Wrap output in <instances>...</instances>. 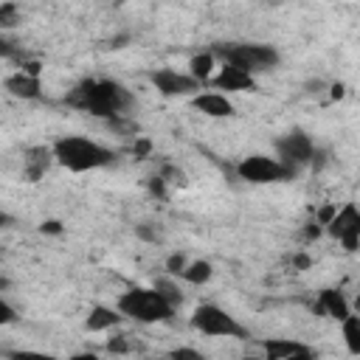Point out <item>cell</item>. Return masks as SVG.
I'll list each match as a JSON object with an SVG mask.
<instances>
[{"mask_svg": "<svg viewBox=\"0 0 360 360\" xmlns=\"http://www.w3.org/2000/svg\"><path fill=\"white\" fill-rule=\"evenodd\" d=\"M191 104H194V110H200V112L208 115V118H228V115H233L231 98H228L225 93H217V90H211V93H197V96L191 98Z\"/></svg>", "mask_w": 360, "mask_h": 360, "instance_id": "12", "label": "cell"}, {"mask_svg": "<svg viewBox=\"0 0 360 360\" xmlns=\"http://www.w3.org/2000/svg\"><path fill=\"white\" fill-rule=\"evenodd\" d=\"M304 346H307V343L292 340V338H267V340H262L264 360H287V357H292L295 352H301Z\"/></svg>", "mask_w": 360, "mask_h": 360, "instance_id": "16", "label": "cell"}, {"mask_svg": "<svg viewBox=\"0 0 360 360\" xmlns=\"http://www.w3.org/2000/svg\"><path fill=\"white\" fill-rule=\"evenodd\" d=\"M155 287L160 290V295H163V298H166V301H169L172 307H177V304L183 301V298H180V290H177V287H174L172 281H166V278H160V281H155Z\"/></svg>", "mask_w": 360, "mask_h": 360, "instance_id": "21", "label": "cell"}, {"mask_svg": "<svg viewBox=\"0 0 360 360\" xmlns=\"http://www.w3.org/2000/svg\"><path fill=\"white\" fill-rule=\"evenodd\" d=\"M39 231H42V233H62V222L48 219V222H42V225H39Z\"/></svg>", "mask_w": 360, "mask_h": 360, "instance_id": "28", "label": "cell"}, {"mask_svg": "<svg viewBox=\"0 0 360 360\" xmlns=\"http://www.w3.org/2000/svg\"><path fill=\"white\" fill-rule=\"evenodd\" d=\"M214 56H219L225 65H233L250 76L273 70L281 59L273 45H262V42H225L214 48Z\"/></svg>", "mask_w": 360, "mask_h": 360, "instance_id": "4", "label": "cell"}, {"mask_svg": "<svg viewBox=\"0 0 360 360\" xmlns=\"http://www.w3.org/2000/svg\"><path fill=\"white\" fill-rule=\"evenodd\" d=\"M340 335H343L346 349L360 357V315H357V312H352V315L340 323Z\"/></svg>", "mask_w": 360, "mask_h": 360, "instance_id": "17", "label": "cell"}, {"mask_svg": "<svg viewBox=\"0 0 360 360\" xmlns=\"http://www.w3.org/2000/svg\"><path fill=\"white\" fill-rule=\"evenodd\" d=\"M51 149H53L56 163L65 166L68 172H93V169H101L115 160L112 149H107L104 143L90 141L84 135H65Z\"/></svg>", "mask_w": 360, "mask_h": 360, "instance_id": "2", "label": "cell"}, {"mask_svg": "<svg viewBox=\"0 0 360 360\" xmlns=\"http://www.w3.org/2000/svg\"><path fill=\"white\" fill-rule=\"evenodd\" d=\"M169 360H205V354L191 349V346H177L169 352Z\"/></svg>", "mask_w": 360, "mask_h": 360, "instance_id": "23", "label": "cell"}, {"mask_svg": "<svg viewBox=\"0 0 360 360\" xmlns=\"http://www.w3.org/2000/svg\"><path fill=\"white\" fill-rule=\"evenodd\" d=\"M211 84L217 90H225V93H245V90H253L256 87V76H250V73H245V70L222 62L219 70H217V76L211 79Z\"/></svg>", "mask_w": 360, "mask_h": 360, "instance_id": "10", "label": "cell"}, {"mask_svg": "<svg viewBox=\"0 0 360 360\" xmlns=\"http://www.w3.org/2000/svg\"><path fill=\"white\" fill-rule=\"evenodd\" d=\"M149 149H152V143H149V141H146V138H141V141H138V143H135V149H132V152H135V155H146V152H149Z\"/></svg>", "mask_w": 360, "mask_h": 360, "instance_id": "30", "label": "cell"}, {"mask_svg": "<svg viewBox=\"0 0 360 360\" xmlns=\"http://www.w3.org/2000/svg\"><path fill=\"white\" fill-rule=\"evenodd\" d=\"M121 318H124V315H121L118 309H112V307H93V309L87 312V318H84V329H87V332H107V329L118 326Z\"/></svg>", "mask_w": 360, "mask_h": 360, "instance_id": "15", "label": "cell"}, {"mask_svg": "<svg viewBox=\"0 0 360 360\" xmlns=\"http://www.w3.org/2000/svg\"><path fill=\"white\" fill-rule=\"evenodd\" d=\"M152 84H155V90L160 93V96H169V98H177V96H197L200 90H202V84L191 76V73H180V70H174V68H160V70H155L152 76Z\"/></svg>", "mask_w": 360, "mask_h": 360, "instance_id": "8", "label": "cell"}, {"mask_svg": "<svg viewBox=\"0 0 360 360\" xmlns=\"http://www.w3.org/2000/svg\"><path fill=\"white\" fill-rule=\"evenodd\" d=\"M214 65H217V56H214V51H205V53H197L194 59H191V65H188V73L200 82V84H205L208 79H211V70H214Z\"/></svg>", "mask_w": 360, "mask_h": 360, "instance_id": "18", "label": "cell"}, {"mask_svg": "<svg viewBox=\"0 0 360 360\" xmlns=\"http://www.w3.org/2000/svg\"><path fill=\"white\" fill-rule=\"evenodd\" d=\"M191 326L208 338H236V340H248V329L222 307L217 304H200L191 312Z\"/></svg>", "mask_w": 360, "mask_h": 360, "instance_id": "5", "label": "cell"}, {"mask_svg": "<svg viewBox=\"0 0 360 360\" xmlns=\"http://www.w3.org/2000/svg\"><path fill=\"white\" fill-rule=\"evenodd\" d=\"M124 318L141 321V323H160V321H172L174 309L158 287H132L127 292L118 295V307H115Z\"/></svg>", "mask_w": 360, "mask_h": 360, "instance_id": "3", "label": "cell"}, {"mask_svg": "<svg viewBox=\"0 0 360 360\" xmlns=\"http://www.w3.org/2000/svg\"><path fill=\"white\" fill-rule=\"evenodd\" d=\"M295 267H309L312 262H309V256H295V262H292Z\"/></svg>", "mask_w": 360, "mask_h": 360, "instance_id": "32", "label": "cell"}, {"mask_svg": "<svg viewBox=\"0 0 360 360\" xmlns=\"http://www.w3.org/2000/svg\"><path fill=\"white\" fill-rule=\"evenodd\" d=\"M166 267H169V273H174V276H183V270L188 267V262H186V256H183V253H174V256H169Z\"/></svg>", "mask_w": 360, "mask_h": 360, "instance_id": "24", "label": "cell"}, {"mask_svg": "<svg viewBox=\"0 0 360 360\" xmlns=\"http://www.w3.org/2000/svg\"><path fill=\"white\" fill-rule=\"evenodd\" d=\"M211 273H214L211 262H191V264L183 270V276H180V278H186L188 284H202V281H208V278H211Z\"/></svg>", "mask_w": 360, "mask_h": 360, "instance_id": "19", "label": "cell"}, {"mask_svg": "<svg viewBox=\"0 0 360 360\" xmlns=\"http://www.w3.org/2000/svg\"><path fill=\"white\" fill-rule=\"evenodd\" d=\"M242 360H264V357H242Z\"/></svg>", "mask_w": 360, "mask_h": 360, "instance_id": "35", "label": "cell"}, {"mask_svg": "<svg viewBox=\"0 0 360 360\" xmlns=\"http://www.w3.org/2000/svg\"><path fill=\"white\" fill-rule=\"evenodd\" d=\"M107 349L115 352V354H124V352H129V343H127L124 338H112V340L107 343Z\"/></svg>", "mask_w": 360, "mask_h": 360, "instance_id": "27", "label": "cell"}, {"mask_svg": "<svg viewBox=\"0 0 360 360\" xmlns=\"http://www.w3.org/2000/svg\"><path fill=\"white\" fill-rule=\"evenodd\" d=\"M335 214H338V205H323V208L318 211L315 222H318V225H329V222L335 219Z\"/></svg>", "mask_w": 360, "mask_h": 360, "instance_id": "25", "label": "cell"}, {"mask_svg": "<svg viewBox=\"0 0 360 360\" xmlns=\"http://www.w3.org/2000/svg\"><path fill=\"white\" fill-rule=\"evenodd\" d=\"M3 87H6L14 98H39V90H42L39 76H31V73H25V70H17V73L6 76Z\"/></svg>", "mask_w": 360, "mask_h": 360, "instance_id": "14", "label": "cell"}, {"mask_svg": "<svg viewBox=\"0 0 360 360\" xmlns=\"http://www.w3.org/2000/svg\"><path fill=\"white\" fill-rule=\"evenodd\" d=\"M318 315H323V318H335V321H346L349 315H352V309H349V301L343 298V292L340 290H332V287H326V290H321L318 292V298H315V307H312Z\"/></svg>", "mask_w": 360, "mask_h": 360, "instance_id": "11", "label": "cell"}, {"mask_svg": "<svg viewBox=\"0 0 360 360\" xmlns=\"http://www.w3.org/2000/svg\"><path fill=\"white\" fill-rule=\"evenodd\" d=\"M8 360H59L53 354H45V352H34V349H17V352H6Z\"/></svg>", "mask_w": 360, "mask_h": 360, "instance_id": "20", "label": "cell"}, {"mask_svg": "<svg viewBox=\"0 0 360 360\" xmlns=\"http://www.w3.org/2000/svg\"><path fill=\"white\" fill-rule=\"evenodd\" d=\"M68 107L90 112L96 118H115L132 104V93L112 79H82L65 96Z\"/></svg>", "mask_w": 360, "mask_h": 360, "instance_id": "1", "label": "cell"}, {"mask_svg": "<svg viewBox=\"0 0 360 360\" xmlns=\"http://www.w3.org/2000/svg\"><path fill=\"white\" fill-rule=\"evenodd\" d=\"M70 360H101V357H96V354H90V352H82V354H73Z\"/></svg>", "mask_w": 360, "mask_h": 360, "instance_id": "33", "label": "cell"}, {"mask_svg": "<svg viewBox=\"0 0 360 360\" xmlns=\"http://www.w3.org/2000/svg\"><path fill=\"white\" fill-rule=\"evenodd\" d=\"M276 152H278V160L295 172V169L312 163V158H315V143H312V138H309L304 129H290V132H284V135L276 141Z\"/></svg>", "mask_w": 360, "mask_h": 360, "instance_id": "7", "label": "cell"}, {"mask_svg": "<svg viewBox=\"0 0 360 360\" xmlns=\"http://www.w3.org/2000/svg\"><path fill=\"white\" fill-rule=\"evenodd\" d=\"M354 312H357V315H360V295H357V298H354Z\"/></svg>", "mask_w": 360, "mask_h": 360, "instance_id": "34", "label": "cell"}, {"mask_svg": "<svg viewBox=\"0 0 360 360\" xmlns=\"http://www.w3.org/2000/svg\"><path fill=\"white\" fill-rule=\"evenodd\" d=\"M236 174H239V180H245V183L262 186V183H284V180H292L295 172H292L290 166H284L278 158L250 155V158H245V160L236 166Z\"/></svg>", "mask_w": 360, "mask_h": 360, "instance_id": "6", "label": "cell"}, {"mask_svg": "<svg viewBox=\"0 0 360 360\" xmlns=\"http://www.w3.org/2000/svg\"><path fill=\"white\" fill-rule=\"evenodd\" d=\"M318 233H321V225H318V222H309L307 231H304V239H315Z\"/></svg>", "mask_w": 360, "mask_h": 360, "instance_id": "31", "label": "cell"}, {"mask_svg": "<svg viewBox=\"0 0 360 360\" xmlns=\"http://www.w3.org/2000/svg\"><path fill=\"white\" fill-rule=\"evenodd\" d=\"M315 357H318V354H315L309 346H304L301 352H295V354H292V357H287V360H315Z\"/></svg>", "mask_w": 360, "mask_h": 360, "instance_id": "29", "label": "cell"}, {"mask_svg": "<svg viewBox=\"0 0 360 360\" xmlns=\"http://www.w3.org/2000/svg\"><path fill=\"white\" fill-rule=\"evenodd\" d=\"M326 231L335 239H340L346 250H357L360 248V208L354 202H346L343 208H338V214L326 225Z\"/></svg>", "mask_w": 360, "mask_h": 360, "instance_id": "9", "label": "cell"}, {"mask_svg": "<svg viewBox=\"0 0 360 360\" xmlns=\"http://www.w3.org/2000/svg\"><path fill=\"white\" fill-rule=\"evenodd\" d=\"M51 160H56V158H53V149H48V146H31V149H25V155H22V174L34 183V180H39V177L48 172Z\"/></svg>", "mask_w": 360, "mask_h": 360, "instance_id": "13", "label": "cell"}, {"mask_svg": "<svg viewBox=\"0 0 360 360\" xmlns=\"http://www.w3.org/2000/svg\"><path fill=\"white\" fill-rule=\"evenodd\" d=\"M17 318V312H14V307L6 301V298H0V323H11Z\"/></svg>", "mask_w": 360, "mask_h": 360, "instance_id": "26", "label": "cell"}, {"mask_svg": "<svg viewBox=\"0 0 360 360\" xmlns=\"http://www.w3.org/2000/svg\"><path fill=\"white\" fill-rule=\"evenodd\" d=\"M17 14H20L17 3H0V28H11L17 22Z\"/></svg>", "mask_w": 360, "mask_h": 360, "instance_id": "22", "label": "cell"}]
</instances>
